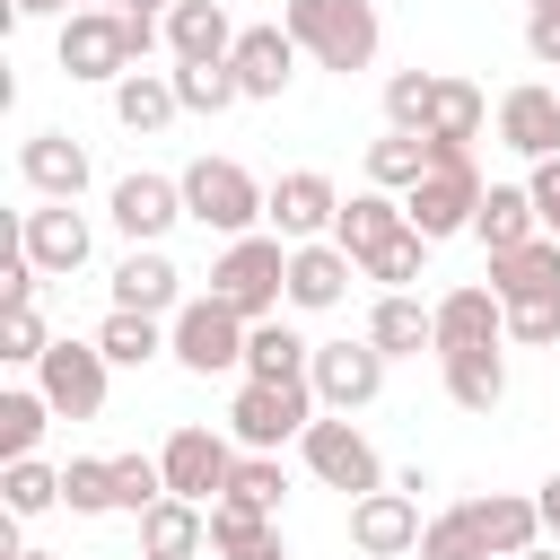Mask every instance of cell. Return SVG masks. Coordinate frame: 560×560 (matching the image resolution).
<instances>
[{"label":"cell","instance_id":"8d00e7d4","mask_svg":"<svg viewBox=\"0 0 560 560\" xmlns=\"http://www.w3.org/2000/svg\"><path fill=\"white\" fill-rule=\"evenodd\" d=\"M61 508L70 516H114L122 499H114V455H70L61 464Z\"/></svg>","mask_w":560,"mask_h":560},{"label":"cell","instance_id":"ffe728a7","mask_svg":"<svg viewBox=\"0 0 560 560\" xmlns=\"http://www.w3.org/2000/svg\"><path fill=\"white\" fill-rule=\"evenodd\" d=\"M18 175H26V184H35L44 201H79L96 166H88V149H79L70 131H35V140L18 149Z\"/></svg>","mask_w":560,"mask_h":560},{"label":"cell","instance_id":"2e32d148","mask_svg":"<svg viewBox=\"0 0 560 560\" xmlns=\"http://www.w3.org/2000/svg\"><path fill=\"white\" fill-rule=\"evenodd\" d=\"M350 280H359V254H350V245H332V236L289 245V306H298V315L341 306V298H350Z\"/></svg>","mask_w":560,"mask_h":560},{"label":"cell","instance_id":"7c38bea8","mask_svg":"<svg viewBox=\"0 0 560 560\" xmlns=\"http://www.w3.org/2000/svg\"><path fill=\"white\" fill-rule=\"evenodd\" d=\"M271 236H289V245H315V236H332V219H341V192H332V175L324 166H289L280 184H271Z\"/></svg>","mask_w":560,"mask_h":560},{"label":"cell","instance_id":"7bdbcfd3","mask_svg":"<svg viewBox=\"0 0 560 560\" xmlns=\"http://www.w3.org/2000/svg\"><path fill=\"white\" fill-rule=\"evenodd\" d=\"M228 499H245V508H271L280 516V499H289V472H280V455H236V472H228Z\"/></svg>","mask_w":560,"mask_h":560},{"label":"cell","instance_id":"9c48e42d","mask_svg":"<svg viewBox=\"0 0 560 560\" xmlns=\"http://www.w3.org/2000/svg\"><path fill=\"white\" fill-rule=\"evenodd\" d=\"M385 350L359 332V341H315V368H306V385H315V402L324 411H368L376 394H385Z\"/></svg>","mask_w":560,"mask_h":560},{"label":"cell","instance_id":"f35d334b","mask_svg":"<svg viewBox=\"0 0 560 560\" xmlns=\"http://www.w3.org/2000/svg\"><path fill=\"white\" fill-rule=\"evenodd\" d=\"M420 560H490V542H481V525H472V508L455 499L446 516H429L420 525Z\"/></svg>","mask_w":560,"mask_h":560},{"label":"cell","instance_id":"52a82bcc","mask_svg":"<svg viewBox=\"0 0 560 560\" xmlns=\"http://www.w3.org/2000/svg\"><path fill=\"white\" fill-rule=\"evenodd\" d=\"M61 70L70 79H131L140 70V35H131V18L122 9H70L61 18Z\"/></svg>","mask_w":560,"mask_h":560},{"label":"cell","instance_id":"1f68e13d","mask_svg":"<svg viewBox=\"0 0 560 560\" xmlns=\"http://www.w3.org/2000/svg\"><path fill=\"white\" fill-rule=\"evenodd\" d=\"M315 368V341H298L280 315H262L254 332H245V376H262V385H289V376H306Z\"/></svg>","mask_w":560,"mask_h":560},{"label":"cell","instance_id":"b9f144b4","mask_svg":"<svg viewBox=\"0 0 560 560\" xmlns=\"http://www.w3.org/2000/svg\"><path fill=\"white\" fill-rule=\"evenodd\" d=\"M429 105H438V70H394L385 79V122L394 131H429Z\"/></svg>","mask_w":560,"mask_h":560},{"label":"cell","instance_id":"e0dca14e","mask_svg":"<svg viewBox=\"0 0 560 560\" xmlns=\"http://www.w3.org/2000/svg\"><path fill=\"white\" fill-rule=\"evenodd\" d=\"M499 140L534 166V158H560V88H542V79H525V88H508L499 96Z\"/></svg>","mask_w":560,"mask_h":560},{"label":"cell","instance_id":"d6a6232c","mask_svg":"<svg viewBox=\"0 0 560 560\" xmlns=\"http://www.w3.org/2000/svg\"><path fill=\"white\" fill-rule=\"evenodd\" d=\"M481 122H490V96H481L472 79H455V70H438V105H429V140H455V149H472V140H481Z\"/></svg>","mask_w":560,"mask_h":560},{"label":"cell","instance_id":"836d02e7","mask_svg":"<svg viewBox=\"0 0 560 560\" xmlns=\"http://www.w3.org/2000/svg\"><path fill=\"white\" fill-rule=\"evenodd\" d=\"M96 350H105L114 368H149V359L166 350V315H140V306H114V315L96 324Z\"/></svg>","mask_w":560,"mask_h":560},{"label":"cell","instance_id":"8992f818","mask_svg":"<svg viewBox=\"0 0 560 560\" xmlns=\"http://www.w3.org/2000/svg\"><path fill=\"white\" fill-rule=\"evenodd\" d=\"M245 315L228 306V298H184L175 315H166V359L175 368H192V376H228V368H245Z\"/></svg>","mask_w":560,"mask_h":560},{"label":"cell","instance_id":"d4e9b609","mask_svg":"<svg viewBox=\"0 0 560 560\" xmlns=\"http://www.w3.org/2000/svg\"><path fill=\"white\" fill-rule=\"evenodd\" d=\"M368 341L385 359H420V350H438V306H420L411 289H385L376 315H368Z\"/></svg>","mask_w":560,"mask_h":560},{"label":"cell","instance_id":"603a6c76","mask_svg":"<svg viewBox=\"0 0 560 560\" xmlns=\"http://www.w3.org/2000/svg\"><path fill=\"white\" fill-rule=\"evenodd\" d=\"M236 35H245V26H236L219 0H175V9H166V52H175V61H228Z\"/></svg>","mask_w":560,"mask_h":560},{"label":"cell","instance_id":"5bb4252c","mask_svg":"<svg viewBox=\"0 0 560 560\" xmlns=\"http://www.w3.org/2000/svg\"><path fill=\"white\" fill-rule=\"evenodd\" d=\"M105 219H114L131 245H158V236L184 219V175H149V166L122 175V184L105 192Z\"/></svg>","mask_w":560,"mask_h":560},{"label":"cell","instance_id":"277c9868","mask_svg":"<svg viewBox=\"0 0 560 560\" xmlns=\"http://www.w3.org/2000/svg\"><path fill=\"white\" fill-rule=\"evenodd\" d=\"M271 210V184H254L236 158H192L184 166V219H201L210 236H254Z\"/></svg>","mask_w":560,"mask_h":560},{"label":"cell","instance_id":"f6af8a7d","mask_svg":"<svg viewBox=\"0 0 560 560\" xmlns=\"http://www.w3.org/2000/svg\"><path fill=\"white\" fill-rule=\"evenodd\" d=\"M114 499L140 516V508H158L166 499V464L158 455H114Z\"/></svg>","mask_w":560,"mask_h":560},{"label":"cell","instance_id":"681fc988","mask_svg":"<svg viewBox=\"0 0 560 560\" xmlns=\"http://www.w3.org/2000/svg\"><path fill=\"white\" fill-rule=\"evenodd\" d=\"M534 499H542V534H551V542H560V472H551V481H542V490H534Z\"/></svg>","mask_w":560,"mask_h":560},{"label":"cell","instance_id":"7402d4cb","mask_svg":"<svg viewBox=\"0 0 560 560\" xmlns=\"http://www.w3.org/2000/svg\"><path fill=\"white\" fill-rule=\"evenodd\" d=\"M464 508H472L490 560H516V551L542 542V499H525V490H490V499H464Z\"/></svg>","mask_w":560,"mask_h":560},{"label":"cell","instance_id":"6f0895ef","mask_svg":"<svg viewBox=\"0 0 560 560\" xmlns=\"http://www.w3.org/2000/svg\"><path fill=\"white\" fill-rule=\"evenodd\" d=\"M551 88H560V79H551Z\"/></svg>","mask_w":560,"mask_h":560},{"label":"cell","instance_id":"83f0119b","mask_svg":"<svg viewBox=\"0 0 560 560\" xmlns=\"http://www.w3.org/2000/svg\"><path fill=\"white\" fill-rule=\"evenodd\" d=\"M402 228H411L402 192L368 184V192H350V201H341V219H332V245H350V254H376V245H385V236H402Z\"/></svg>","mask_w":560,"mask_h":560},{"label":"cell","instance_id":"60d3db41","mask_svg":"<svg viewBox=\"0 0 560 560\" xmlns=\"http://www.w3.org/2000/svg\"><path fill=\"white\" fill-rule=\"evenodd\" d=\"M0 499H9V516H44V508H61V472L35 464V455H18V464L0 472Z\"/></svg>","mask_w":560,"mask_h":560},{"label":"cell","instance_id":"9a60e30c","mask_svg":"<svg viewBox=\"0 0 560 560\" xmlns=\"http://www.w3.org/2000/svg\"><path fill=\"white\" fill-rule=\"evenodd\" d=\"M350 542H359L368 560H402V551H420V499H411L402 481L350 499Z\"/></svg>","mask_w":560,"mask_h":560},{"label":"cell","instance_id":"9f6ffc18","mask_svg":"<svg viewBox=\"0 0 560 560\" xmlns=\"http://www.w3.org/2000/svg\"><path fill=\"white\" fill-rule=\"evenodd\" d=\"M140 560H158V551H140Z\"/></svg>","mask_w":560,"mask_h":560},{"label":"cell","instance_id":"484cf974","mask_svg":"<svg viewBox=\"0 0 560 560\" xmlns=\"http://www.w3.org/2000/svg\"><path fill=\"white\" fill-rule=\"evenodd\" d=\"M438 368H446L455 411H499V402H508V350H499V341H481V350H438Z\"/></svg>","mask_w":560,"mask_h":560},{"label":"cell","instance_id":"3957f363","mask_svg":"<svg viewBox=\"0 0 560 560\" xmlns=\"http://www.w3.org/2000/svg\"><path fill=\"white\" fill-rule=\"evenodd\" d=\"M210 298H228L245 324H262V315H280L289 306V236H228V254L210 262Z\"/></svg>","mask_w":560,"mask_h":560},{"label":"cell","instance_id":"74e56055","mask_svg":"<svg viewBox=\"0 0 560 560\" xmlns=\"http://www.w3.org/2000/svg\"><path fill=\"white\" fill-rule=\"evenodd\" d=\"M175 96L184 114H228L245 88H236V61H175Z\"/></svg>","mask_w":560,"mask_h":560},{"label":"cell","instance_id":"ee69618b","mask_svg":"<svg viewBox=\"0 0 560 560\" xmlns=\"http://www.w3.org/2000/svg\"><path fill=\"white\" fill-rule=\"evenodd\" d=\"M52 350V332H44V315H35V298L26 306H0V359H18V368H35Z\"/></svg>","mask_w":560,"mask_h":560},{"label":"cell","instance_id":"4fadbf2b","mask_svg":"<svg viewBox=\"0 0 560 560\" xmlns=\"http://www.w3.org/2000/svg\"><path fill=\"white\" fill-rule=\"evenodd\" d=\"M158 464H166V490L175 499H228V472H236V446L219 438V429H175L166 446H158Z\"/></svg>","mask_w":560,"mask_h":560},{"label":"cell","instance_id":"7dc6e473","mask_svg":"<svg viewBox=\"0 0 560 560\" xmlns=\"http://www.w3.org/2000/svg\"><path fill=\"white\" fill-rule=\"evenodd\" d=\"M525 52L542 70H560V0H525Z\"/></svg>","mask_w":560,"mask_h":560},{"label":"cell","instance_id":"d590c367","mask_svg":"<svg viewBox=\"0 0 560 560\" xmlns=\"http://www.w3.org/2000/svg\"><path fill=\"white\" fill-rule=\"evenodd\" d=\"M44 420H61V411L44 402V385H9V394H0V455H9V464H18V455H35Z\"/></svg>","mask_w":560,"mask_h":560},{"label":"cell","instance_id":"5b68a950","mask_svg":"<svg viewBox=\"0 0 560 560\" xmlns=\"http://www.w3.org/2000/svg\"><path fill=\"white\" fill-rule=\"evenodd\" d=\"M315 385L306 376H289V385H262V376H245L236 385V402H228V438L236 446H254V455H280L289 438H306L315 429Z\"/></svg>","mask_w":560,"mask_h":560},{"label":"cell","instance_id":"ac0fdd59","mask_svg":"<svg viewBox=\"0 0 560 560\" xmlns=\"http://www.w3.org/2000/svg\"><path fill=\"white\" fill-rule=\"evenodd\" d=\"M481 341H508V298L490 280H464L438 298V350H481Z\"/></svg>","mask_w":560,"mask_h":560},{"label":"cell","instance_id":"db71d44e","mask_svg":"<svg viewBox=\"0 0 560 560\" xmlns=\"http://www.w3.org/2000/svg\"><path fill=\"white\" fill-rule=\"evenodd\" d=\"M9 560H52V551H35V542H18V551H9Z\"/></svg>","mask_w":560,"mask_h":560},{"label":"cell","instance_id":"f5cc1de1","mask_svg":"<svg viewBox=\"0 0 560 560\" xmlns=\"http://www.w3.org/2000/svg\"><path fill=\"white\" fill-rule=\"evenodd\" d=\"M516 560H560V542H534V551H516Z\"/></svg>","mask_w":560,"mask_h":560},{"label":"cell","instance_id":"4dcf8cb0","mask_svg":"<svg viewBox=\"0 0 560 560\" xmlns=\"http://www.w3.org/2000/svg\"><path fill=\"white\" fill-rule=\"evenodd\" d=\"M472 236H481L490 254H508V245L542 236V219H534V192H525V184H490V192H481V210H472Z\"/></svg>","mask_w":560,"mask_h":560},{"label":"cell","instance_id":"bcb514c9","mask_svg":"<svg viewBox=\"0 0 560 560\" xmlns=\"http://www.w3.org/2000/svg\"><path fill=\"white\" fill-rule=\"evenodd\" d=\"M508 341L551 350V341H560V298H516V306H508Z\"/></svg>","mask_w":560,"mask_h":560},{"label":"cell","instance_id":"7a4b0ae2","mask_svg":"<svg viewBox=\"0 0 560 560\" xmlns=\"http://www.w3.org/2000/svg\"><path fill=\"white\" fill-rule=\"evenodd\" d=\"M280 26L298 35V52H306V61L341 70V79L376 61V0H289V9H280Z\"/></svg>","mask_w":560,"mask_h":560},{"label":"cell","instance_id":"d6986e66","mask_svg":"<svg viewBox=\"0 0 560 560\" xmlns=\"http://www.w3.org/2000/svg\"><path fill=\"white\" fill-rule=\"evenodd\" d=\"M228 61H236V88H245V96H280V88L298 79V35H289L280 18H271V26H245Z\"/></svg>","mask_w":560,"mask_h":560},{"label":"cell","instance_id":"ab89813d","mask_svg":"<svg viewBox=\"0 0 560 560\" xmlns=\"http://www.w3.org/2000/svg\"><path fill=\"white\" fill-rule=\"evenodd\" d=\"M420 262H429V236H420V228H402V236H385L376 254H359V271H368L376 289H411Z\"/></svg>","mask_w":560,"mask_h":560},{"label":"cell","instance_id":"cb8c5ba5","mask_svg":"<svg viewBox=\"0 0 560 560\" xmlns=\"http://www.w3.org/2000/svg\"><path fill=\"white\" fill-rule=\"evenodd\" d=\"M210 551L219 560H289L280 551V516L245 508V499H210Z\"/></svg>","mask_w":560,"mask_h":560},{"label":"cell","instance_id":"f907efd6","mask_svg":"<svg viewBox=\"0 0 560 560\" xmlns=\"http://www.w3.org/2000/svg\"><path fill=\"white\" fill-rule=\"evenodd\" d=\"M9 18H70V0H9Z\"/></svg>","mask_w":560,"mask_h":560},{"label":"cell","instance_id":"816d5d0a","mask_svg":"<svg viewBox=\"0 0 560 560\" xmlns=\"http://www.w3.org/2000/svg\"><path fill=\"white\" fill-rule=\"evenodd\" d=\"M122 9H131V18H166L175 0H122Z\"/></svg>","mask_w":560,"mask_h":560},{"label":"cell","instance_id":"11a10c76","mask_svg":"<svg viewBox=\"0 0 560 560\" xmlns=\"http://www.w3.org/2000/svg\"><path fill=\"white\" fill-rule=\"evenodd\" d=\"M70 9H105V0H70Z\"/></svg>","mask_w":560,"mask_h":560},{"label":"cell","instance_id":"f546056e","mask_svg":"<svg viewBox=\"0 0 560 560\" xmlns=\"http://www.w3.org/2000/svg\"><path fill=\"white\" fill-rule=\"evenodd\" d=\"M184 114V96H175V70H131V79H114V122L122 131H166Z\"/></svg>","mask_w":560,"mask_h":560},{"label":"cell","instance_id":"e575fe53","mask_svg":"<svg viewBox=\"0 0 560 560\" xmlns=\"http://www.w3.org/2000/svg\"><path fill=\"white\" fill-rule=\"evenodd\" d=\"M420 175H429V131H385V140H368V184L411 192Z\"/></svg>","mask_w":560,"mask_h":560},{"label":"cell","instance_id":"ba28073f","mask_svg":"<svg viewBox=\"0 0 560 560\" xmlns=\"http://www.w3.org/2000/svg\"><path fill=\"white\" fill-rule=\"evenodd\" d=\"M298 446H306V472H315L324 490H350V499L385 490V464H376L368 429H350V411H315V429H306Z\"/></svg>","mask_w":560,"mask_h":560},{"label":"cell","instance_id":"44dd1931","mask_svg":"<svg viewBox=\"0 0 560 560\" xmlns=\"http://www.w3.org/2000/svg\"><path fill=\"white\" fill-rule=\"evenodd\" d=\"M114 306H140V315H175L184 306V271L166 262V245H131L114 262Z\"/></svg>","mask_w":560,"mask_h":560},{"label":"cell","instance_id":"30bf717a","mask_svg":"<svg viewBox=\"0 0 560 560\" xmlns=\"http://www.w3.org/2000/svg\"><path fill=\"white\" fill-rule=\"evenodd\" d=\"M18 254L44 271V280H70L88 254H96V228L79 201H44V210H18Z\"/></svg>","mask_w":560,"mask_h":560},{"label":"cell","instance_id":"4316f807","mask_svg":"<svg viewBox=\"0 0 560 560\" xmlns=\"http://www.w3.org/2000/svg\"><path fill=\"white\" fill-rule=\"evenodd\" d=\"M490 289L516 306V298H560V236H525L508 254H490Z\"/></svg>","mask_w":560,"mask_h":560},{"label":"cell","instance_id":"f1b7e54d","mask_svg":"<svg viewBox=\"0 0 560 560\" xmlns=\"http://www.w3.org/2000/svg\"><path fill=\"white\" fill-rule=\"evenodd\" d=\"M210 542V508L201 499H158V508H140V551H158V560H192Z\"/></svg>","mask_w":560,"mask_h":560},{"label":"cell","instance_id":"8fae6325","mask_svg":"<svg viewBox=\"0 0 560 560\" xmlns=\"http://www.w3.org/2000/svg\"><path fill=\"white\" fill-rule=\"evenodd\" d=\"M105 376H114V359H105L96 341H52V350L35 359V385H44V402H52L61 420H96V411H105Z\"/></svg>","mask_w":560,"mask_h":560},{"label":"cell","instance_id":"c3c4849f","mask_svg":"<svg viewBox=\"0 0 560 560\" xmlns=\"http://www.w3.org/2000/svg\"><path fill=\"white\" fill-rule=\"evenodd\" d=\"M525 192H534V219H542V236H560V158H534Z\"/></svg>","mask_w":560,"mask_h":560},{"label":"cell","instance_id":"6da1fadb","mask_svg":"<svg viewBox=\"0 0 560 560\" xmlns=\"http://www.w3.org/2000/svg\"><path fill=\"white\" fill-rule=\"evenodd\" d=\"M481 166H472V149H455V140H429V175L402 192V210H411V228L429 236V245H446V236H464L472 228V210H481Z\"/></svg>","mask_w":560,"mask_h":560}]
</instances>
